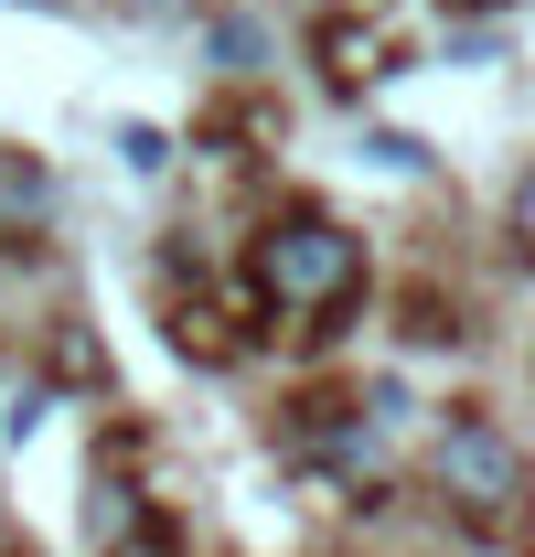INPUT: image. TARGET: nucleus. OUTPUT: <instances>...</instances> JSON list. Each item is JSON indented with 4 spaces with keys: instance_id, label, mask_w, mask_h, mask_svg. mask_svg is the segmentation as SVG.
<instances>
[{
    "instance_id": "obj_2",
    "label": "nucleus",
    "mask_w": 535,
    "mask_h": 557,
    "mask_svg": "<svg viewBox=\"0 0 535 557\" xmlns=\"http://www.w3.org/2000/svg\"><path fill=\"white\" fill-rule=\"evenodd\" d=\"M428 493H439V515L471 525V536H514L525 504H535V461L493 408H450L428 429Z\"/></svg>"
},
{
    "instance_id": "obj_6",
    "label": "nucleus",
    "mask_w": 535,
    "mask_h": 557,
    "mask_svg": "<svg viewBox=\"0 0 535 557\" xmlns=\"http://www.w3.org/2000/svg\"><path fill=\"white\" fill-rule=\"evenodd\" d=\"M108 150H119V172H129V183H161V172H172V129H150V119H119Z\"/></svg>"
},
{
    "instance_id": "obj_8",
    "label": "nucleus",
    "mask_w": 535,
    "mask_h": 557,
    "mask_svg": "<svg viewBox=\"0 0 535 557\" xmlns=\"http://www.w3.org/2000/svg\"><path fill=\"white\" fill-rule=\"evenodd\" d=\"M514 247H525V269H535V172L514 183Z\"/></svg>"
},
{
    "instance_id": "obj_3",
    "label": "nucleus",
    "mask_w": 535,
    "mask_h": 557,
    "mask_svg": "<svg viewBox=\"0 0 535 557\" xmlns=\"http://www.w3.org/2000/svg\"><path fill=\"white\" fill-rule=\"evenodd\" d=\"M311 54H322V86H333V97L375 86V75H407V44L375 11H322V22H311Z\"/></svg>"
},
{
    "instance_id": "obj_7",
    "label": "nucleus",
    "mask_w": 535,
    "mask_h": 557,
    "mask_svg": "<svg viewBox=\"0 0 535 557\" xmlns=\"http://www.w3.org/2000/svg\"><path fill=\"white\" fill-rule=\"evenodd\" d=\"M364 161L375 172H428V139L418 129H364Z\"/></svg>"
},
{
    "instance_id": "obj_9",
    "label": "nucleus",
    "mask_w": 535,
    "mask_h": 557,
    "mask_svg": "<svg viewBox=\"0 0 535 557\" xmlns=\"http://www.w3.org/2000/svg\"><path fill=\"white\" fill-rule=\"evenodd\" d=\"M439 11H471V22H493V11H503V0H439Z\"/></svg>"
},
{
    "instance_id": "obj_1",
    "label": "nucleus",
    "mask_w": 535,
    "mask_h": 557,
    "mask_svg": "<svg viewBox=\"0 0 535 557\" xmlns=\"http://www.w3.org/2000/svg\"><path fill=\"white\" fill-rule=\"evenodd\" d=\"M236 278H247V300H258L268 322H289V333H343L353 300H364V236H353L343 214H322V205H278L258 236H247Z\"/></svg>"
},
{
    "instance_id": "obj_5",
    "label": "nucleus",
    "mask_w": 535,
    "mask_h": 557,
    "mask_svg": "<svg viewBox=\"0 0 535 557\" xmlns=\"http://www.w3.org/2000/svg\"><path fill=\"white\" fill-rule=\"evenodd\" d=\"M43 214H54V172L33 150H0V236H33Z\"/></svg>"
},
{
    "instance_id": "obj_4",
    "label": "nucleus",
    "mask_w": 535,
    "mask_h": 557,
    "mask_svg": "<svg viewBox=\"0 0 535 557\" xmlns=\"http://www.w3.org/2000/svg\"><path fill=\"white\" fill-rule=\"evenodd\" d=\"M203 65H214V86H258L268 75V22L258 11H214L203 22Z\"/></svg>"
}]
</instances>
